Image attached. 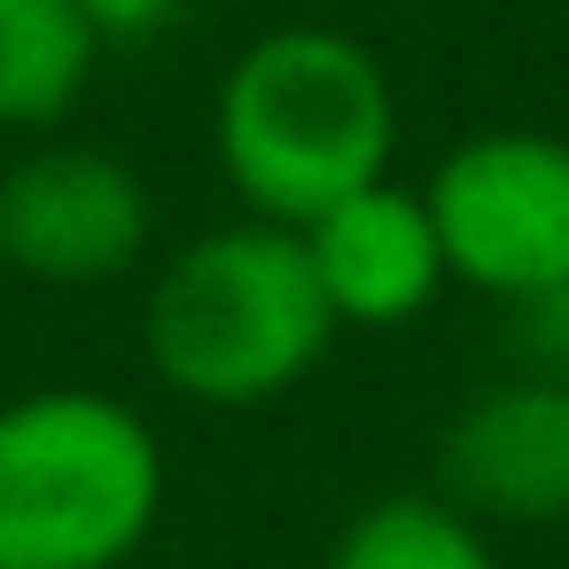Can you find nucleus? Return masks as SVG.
<instances>
[{"label":"nucleus","mask_w":569,"mask_h":569,"mask_svg":"<svg viewBox=\"0 0 569 569\" xmlns=\"http://www.w3.org/2000/svg\"><path fill=\"white\" fill-rule=\"evenodd\" d=\"M398 79L343 24L258 32L211 94V157L242 219L305 234L343 196L390 180L398 164Z\"/></svg>","instance_id":"f257e3e1"},{"label":"nucleus","mask_w":569,"mask_h":569,"mask_svg":"<svg viewBox=\"0 0 569 569\" xmlns=\"http://www.w3.org/2000/svg\"><path fill=\"white\" fill-rule=\"evenodd\" d=\"M336 343V312L312 281L305 234L266 219H227L180 242L141 297V359L149 375L211 413L273 406L320 375Z\"/></svg>","instance_id":"f03ea898"},{"label":"nucleus","mask_w":569,"mask_h":569,"mask_svg":"<svg viewBox=\"0 0 569 569\" xmlns=\"http://www.w3.org/2000/svg\"><path fill=\"white\" fill-rule=\"evenodd\" d=\"M164 445L87 382L0 406V569H126L164 522Z\"/></svg>","instance_id":"7ed1b4c3"},{"label":"nucleus","mask_w":569,"mask_h":569,"mask_svg":"<svg viewBox=\"0 0 569 569\" xmlns=\"http://www.w3.org/2000/svg\"><path fill=\"white\" fill-rule=\"evenodd\" d=\"M421 203L445 242V273L491 305H522L569 281V141L538 126H483L452 141Z\"/></svg>","instance_id":"20e7f679"},{"label":"nucleus","mask_w":569,"mask_h":569,"mask_svg":"<svg viewBox=\"0 0 569 569\" xmlns=\"http://www.w3.org/2000/svg\"><path fill=\"white\" fill-rule=\"evenodd\" d=\"M157 242V196L141 164L102 141H32L0 172V266L40 289H110Z\"/></svg>","instance_id":"39448f33"},{"label":"nucleus","mask_w":569,"mask_h":569,"mask_svg":"<svg viewBox=\"0 0 569 569\" xmlns=\"http://www.w3.org/2000/svg\"><path fill=\"white\" fill-rule=\"evenodd\" d=\"M483 530H546L569 522V382L546 375H491L452 406L437 429V483Z\"/></svg>","instance_id":"423d86ee"},{"label":"nucleus","mask_w":569,"mask_h":569,"mask_svg":"<svg viewBox=\"0 0 569 569\" xmlns=\"http://www.w3.org/2000/svg\"><path fill=\"white\" fill-rule=\"evenodd\" d=\"M305 258L336 328H413L452 281L421 188L398 180H375L336 211H320L305 227Z\"/></svg>","instance_id":"0eeeda50"},{"label":"nucleus","mask_w":569,"mask_h":569,"mask_svg":"<svg viewBox=\"0 0 569 569\" xmlns=\"http://www.w3.org/2000/svg\"><path fill=\"white\" fill-rule=\"evenodd\" d=\"M102 24L79 0H0V133L48 141L102 71Z\"/></svg>","instance_id":"6e6552de"},{"label":"nucleus","mask_w":569,"mask_h":569,"mask_svg":"<svg viewBox=\"0 0 569 569\" xmlns=\"http://www.w3.org/2000/svg\"><path fill=\"white\" fill-rule=\"evenodd\" d=\"M320 569H507V561L491 553V530L445 507L437 491H382L328 538Z\"/></svg>","instance_id":"1a4fd4ad"},{"label":"nucleus","mask_w":569,"mask_h":569,"mask_svg":"<svg viewBox=\"0 0 569 569\" xmlns=\"http://www.w3.org/2000/svg\"><path fill=\"white\" fill-rule=\"evenodd\" d=\"M507 343H515V375L569 382V281L507 305Z\"/></svg>","instance_id":"9d476101"},{"label":"nucleus","mask_w":569,"mask_h":569,"mask_svg":"<svg viewBox=\"0 0 569 569\" xmlns=\"http://www.w3.org/2000/svg\"><path fill=\"white\" fill-rule=\"evenodd\" d=\"M79 9L102 24V40H157L196 9V0H79Z\"/></svg>","instance_id":"9b49d317"}]
</instances>
